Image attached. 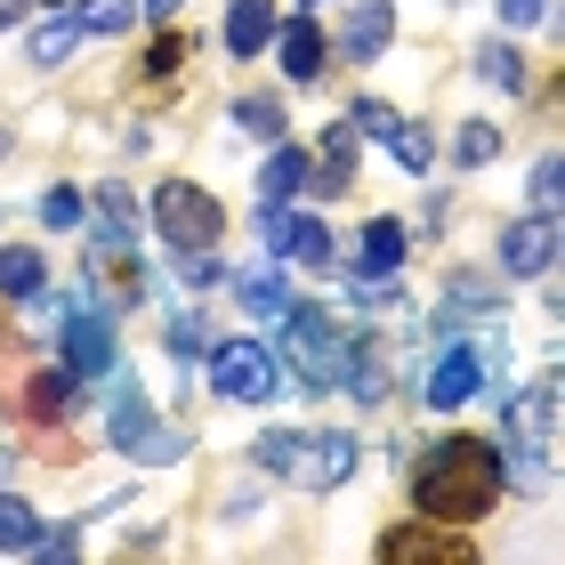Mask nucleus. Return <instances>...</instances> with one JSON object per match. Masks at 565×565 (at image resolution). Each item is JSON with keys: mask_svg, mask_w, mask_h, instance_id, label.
Here are the masks:
<instances>
[{"mask_svg": "<svg viewBox=\"0 0 565 565\" xmlns=\"http://www.w3.org/2000/svg\"><path fill=\"white\" fill-rule=\"evenodd\" d=\"M413 477V509L420 518H445V525H484L509 484V460L493 436H428V445L404 460Z\"/></svg>", "mask_w": 565, "mask_h": 565, "instance_id": "f257e3e1", "label": "nucleus"}, {"mask_svg": "<svg viewBox=\"0 0 565 565\" xmlns=\"http://www.w3.org/2000/svg\"><path fill=\"white\" fill-rule=\"evenodd\" d=\"M250 460L267 477L299 484V493H331V484L355 477V436H340V428H267L250 445Z\"/></svg>", "mask_w": 565, "mask_h": 565, "instance_id": "f03ea898", "label": "nucleus"}, {"mask_svg": "<svg viewBox=\"0 0 565 565\" xmlns=\"http://www.w3.org/2000/svg\"><path fill=\"white\" fill-rule=\"evenodd\" d=\"M348 340H355V331L331 316V307H316V299H291V307H282V364L299 372V388H340Z\"/></svg>", "mask_w": 565, "mask_h": 565, "instance_id": "7ed1b4c3", "label": "nucleus"}, {"mask_svg": "<svg viewBox=\"0 0 565 565\" xmlns=\"http://www.w3.org/2000/svg\"><path fill=\"white\" fill-rule=\"evenodd\" d=\"M153 235L170 250H218V235H226L218 194H202L194 178H162V186H153Z\"/></svg>", "mask_w": 565, "mask_h": 565, "instance_id": "20e7f679", "label": "nucleus"}, {"mask_svg": "<svg viewBox=\"0 0 565 565\" xmlns=\"http://www.w3.org/2000/svg\"><path fill=\"white\" fill-rule=\"evenodd\" d=\"M493 372H501V348L493 340H460V348H445V355H436V372H428V404H436V413H460V404H469V396H484V388H493Z\"/></svg>", "mask_w": 565, "mask_h": 565, "instance_id": "39448f33", "label": "nucleus"}, {"mask_svg": "<svg viewBox=\"0 0 565 565\" xmlns=\"http://www.w3.org/2000/svg\"><path fill=\"white\" fill-rule=\"evenodd\" d=\"M114 445L130 460H146V469H170V460L186 452V436H178L170 420H153L138 404V388H114Z\"/></svg>", "mask_w": 565, "mask_h": 565, "instance_id": "423d86ee", "label": "nucleus"}, {"mask_svg": "<svg viewBox=\"0 0 565 565\" xmlns=\"http://www.w3.org/2000/svg\"><path fill=\"white\" fill-rule=\"evenodd\" d=\"M348 121H355V130H364L372 146H388V153H396V170H413V178L436 162V138L420 130V121H404L396 106H380V97H355Z\"/></svg>", "mask_w": 565, "mask_h": 565, "instance_id": "0eeeda50", "label": "nucleus"}, {"mask_svg": "<svg viewBox=\"0 0 565 565\" xmlns=\"http://www.w3.org/2000/svg\"><path fill=\"white\" fill-rule=\"evenodd\" d=\"M211 380H218V396H235V404H267L275 396V355L259 340H218L211 348Z\"/></svg>", "mask_w": 565, "mask_h": 565, "instance_id": "6e6552de", "label": "nucleus"}, {"mask_svg": "<svg viewBox=\"0 0 565 565\" xmlns=\"http://www.w3.org/2000/svg\"><path fill=\"white\" fill-rule=\"evenodd\" d=\"M380 557H413V565H469L477 557V542H469V533H452L445 518H420V525H388V533H380Z\"/></svg>", "mask_w": 565, "mask_h": 565, "instance_id": "1a4fd4ad", "label": "nucleus"}, {"mask_svg": "<svg viewBox=\"0 0 565 565\" xmlns=\"http://www.w3.org/2000/svg\"><path fill=\"white\" fill-rule=\"evenodd\" d=\"M259 226H267V250H275V259H291V267H331V250H340L323 218H299V211H282V202H267Z\"/></svg>", "mask_w": 565, "mask_h": 565, "instance_id": "9d476101", "label": "nucleus"}, {"mask_svg": "<svg viewBox=\"0 0 565 565\" xmlns=\"http://www.w3.org/2000/svg\"><path fill=\"white\" fill-rule=\"evenodd\" d=\"M65 364L82 380H114V316L106 307H65Z\"/></svg>", "mask_w": 565, "mask_h": 565, "instance_id": "9b49d317", "label": "nucleus"}, {"mask_svg": "<svg viewBox=\"0 0 565 565\" xmlns=\"http://www.w3.org/2000/svg\"><path fill=\"white\" fill-rule=\"evenodd\" d=\"M550 259H557V211H533V218H518V226H501V275H550Z\"/></svg>", "mask_w": 565, "mask_h": 565, "instance_id": "f8f14e48", "label": "nucleus"}, {"mask_svg": "<svg viewBox=\"0 0 565 565\" xmlns=\"http://www.w3.org/2000/svg\"><path fill=\"white\" fill-rule=\"evenodd\" d=\"M355 153H364V130H355V121H331V130H323V153H316V178H307V194H348V186H355Z\"/></svg>", "mask_w": 565, "mask_h": 565, "instance_id": "ddd939ff", "label": "nucleus"}, {"mask_svg": "<svg viewBox=\"0 0 565 565\" xmlns=\"http://www.w3.org/2000/svg\"><path fill=\"white\" fill-rule=\"evenodd\" d=\"M388 41H396V9H388V0H355L340 49H348L355 65H372V57H388Z\"/></svg>", "mask_w": 565, "mask_h": 565, "instance_id": "4468645a", "label": "nucleus"}, {"mask_svg": "<svg viewBox=\"0 0 565 565\" xmlns=\"http://www.w3.org/2000/svg\"><path fill=\"white\" fill-rule=\"evenodd\" d=\"M275 41V0H226V57H259Z\"/></svg>", "mask_w": 565, "mask_h": 565, "instance_id": "2eb2a0df", "label": "nucleus"}, {"mask_svg": "<svg viewBox=\"0 0 565 565\" xmlns=\"http://www.w3.org/2000/svg\"><path fill=\"white\" fill-rule=\"evenodd\" d=\"M275 57H282V82H316V73H323V33L307 17L275 24Z\"/></svg>", "mask_w": 565, "mask_h": 565, "instance_id": "dca6fc26", "label": "nucleus"}, {"mask_svg": "<svg viewBox=\"0 0 565 565\" xmlns=\"http://www.w3.org/2000/svg\"><path fill=\"white\" fill-rule=\"evenodd\" d=\"M307 178H316V162H307L291 138H275L267 170H259V194H267V202H299V194H307Z\"/></svg>", "mask_w": 565, "mask_h": 565, "instance_id": "f3484780", "label": "nucleus"}, {"mask_svg": "<svg viewBox=\"0 0 565 565\" xmlns=\"http://www.w3.org/2000/svg\"><path fill=\"white\" fill-rule=\"evenodd\" d=\"M404 267V218H372L364 226V243H355V275H396Z\"/></svg>", "mask_w": 565, "mask_h": 565, "instance_id": "a211bd4d", "label": "nucleus"}, {"mask_svg": "<svg viewBox=\"0 0 565 565\" xmlns=\"http://www.w3.org/2000/svg\"><path fill=\"white\" fill-rule=\"evenodd\" d=\"M340 388H355V404H380V396H388V355H380L372 340H348V372H340Z\"/></svg>", "mask_w": 565, "mask_h": 565, "instance_id": "6ab92c4d", "label": "nucleus"}, {"mask_svg": "<svg viewBox=\"0 0 565 565\" xmlns=\"http://www.w3.org/2000/svg\"><path fill=\"white\" fill-rule=\"evenodd\" d=\"M73 396H82V372H73V364L65 372H41L33 388H24V413H33V420H65Z\"/></svg>", "mask_w": 565, "mask_h": 565, "instance_id": "aec40b11", "label": "nucleus"}, {"mask_svg": "<svg viewBox=\"0 0 565 565\" xmlns=\"http://www.w3.org/2000/svg\"><path fill=\"white\" fill-rule=\"evenodd\" d=\"M469 316H501V282L452 275V291H445V323H469Z\"/></svg>", "mask_w": 565, "mask_h": 565, "instance_id": "412c9836", "label": "nucleus"}, {"mask_svg": "<svg viewBox=\"0 0 565 565\" xmlns=\"http://www.w3.org/2000/svg\"><path fill=\"white\" fill-rule=\"evenodd\" d=\"M243 307H250V316H267V323H282V307H291L282 267H250V275H243Z\"/></svg>", "mask_w": 565, "mask_h": 565, "instance_id": "4be33fe9", "label": "nucleus"}, {"mask_svg": "<svg viewBox=\"0 0 565 565\" xmlns=\"http://www.w3.org/2000/svg\"><path fill=\"white\" fill-rule=\"evenodd\" d=\"M82 41H89V24H82V17H57V24H41V33H33V49H24V57H33V65H65Z\"/></svg>", "mask_w": 565, "mask_h": 565, "instance_id": "5701e85b", "label": "nucleus"}, {"mask_svg": "<svg viewBox=\"0 0 565 565\" xmlns=\"http://www.w3.org/2000/svg\"><path fill=\"white\" fill-rule=\"evenodd\" d=\"M282 97L275 89H250V97H235V130H250V138H282Z\"/></svg>", "mask_w": 565, "mask_h": 565, "instance_id": "b1692460", "label": "nucleus"}, {"mask_svg": "<svg viewBox=\"0 0 565 565\" xmlns=\"http://www.w3.org/2000/svg\"><path fill=\"white\" fill-rule=\"evenodd\" d=\"M41 282H49L41 250H0V291L9 299H41Z\"/></svg>", "mask_w": 565, "mask_h": 565, "instance_id": "393cba45", "label": "nucleus"}, {"mask_svg": "<svg viewBox=\"0 0 565 565\" xmlns=\"http://www.w3.org/2000/svg\"><path fill=\"white\" fill-rule=\"evenodd\" d=\"M0 550H9V557L41 550V518H33V509H24L17 493H0Z\"/></svg>", "mask_w": 565, "mask_h": 565, "instance_id": "a878e982", "label": "nucleus"}, {"mask_svg": "<svg viewBox=\"0 0 565 565\" xmlns=\"http://www.w3.org/2000/svg\"><path fill=\"white\" fill-rule=\"evenodd\" d=\"M477 73H484L493 89H525V65H518V49H509V41H484V49H477Z\"/></svg>", "mask_w": 565, "mask_h": 565, "instance_id": "bb28decb", "label": "nucleus"}, {"mask_svg": "<svg viewBox=\"0 0 565 565\" xmlns=\"http://www.w3.org/2000/svg\"><path fill=\"white\" fill-rule=\"evenodd\" d=\"M493 153H501V130H493V121H469V130L452 138V162H460V170H484Z\"/></svg>", "mask_w": 565, "mask_h": 565, "instance_id": "cd10ccee", "label": "nucleus"}, {"mask_svg": "<svg viewBox=\"0 0 565 565\" xmlns=\"http://www.w3.org/2000/svg\"><path fill=\"white\" fill-rule=\"evenodd\" d=\"M97 218H106V243H138V202L121 194V186L97 194Z\"/></svg>", "mask_w": 565, "mask_h": 565, "instance_id": "c85d7f7f", "label": "nucleus"}, {"mask_svg": "<svg viewBox=\"0 0 565 565\" xmlns=\"http://www.w3.org/2000/svg\"><path fill=\"white\" fill-rule=\"evenodd\" d=\"M533 211H565V153H550V162H533Z\"/></svg>", "mask_w": 565, "mask_h": 565, "instance_id": "c756f323", "label": "nucleus"}, {"mask_svg": "<svg viewBox=\"0 0 565 565\" xmlns=\"http://www.w3.org/2000/svg\"><path fill=\"white\" fill-rule=\"evenodd\" d=\"M82 218H89V202L73 194V186H49L41 194V226H57V235H65V226H82Z\"/></svg>", "mask_w": 565, "mask_h": 565, "instance_id": "7c9ffc66", "label": "nucleus"}, {"mask_svg": "<svg viewBox=\"0 0 565 565\" xmlns=\"http://www.w3.org/2000/svg\"><path fill=\"white\" fill-rule=\"evenodd\" d=\"M130 0H82V24H89V33H130Z\"/></svg>", "mask_w": 565, "mask_h": 565, "instance_id": "2f4dec72", "label": "nucleus"}, {"mask_svg": "<svg viewBox=\"0 0 565 565\" xmlns=\"http://www.w3.org/2000/svg\"><path fill=\"white\" fill-rule=\"evenodd\" d=\"M170 348H178V355H202V348H211V331H202V316H170Z\"/></svg>", "mask_w": 565, "mask_h": 565, "instance_id": "473e14b6", "label": "nucleus"}, {"mask_svg": "<svg viewBox=\"0 0 565 565\" xmlns=\"http://www.w3.org/2000/svg\"><path fill=\"white\" fill-rule=\"evenodd\" d=\"M501 17L525 33V24H542V17H550V0H501Z\"/></svg>", "mask_w": 565, "mask_h": 565, "instance_id": "72a5a7b5", "label": "nucleus"}, {"mask_svg": "<svg viewBox=\"0 0 565 565\" xmlns=\"http://www.w3.org/2000/svg\"><path fill=\"white\" fill-rule=\"evenodd\" d=\"M178 57H186V33H162V41H153V57H146V65H153V73H170Z\"/></svg>", "mask_w": 565, "mask_h": 565, "instance_id": "f704fd0d", "label": "nucleus"}, {"mask_svg": "<svg viewBox=\"0 0 565 565\" xmlns=\"http://www.w3.org/2000/svg\"><path fill=\"white\" fill-rule=\"evenodd\" d=\"M73 550H82V533H73V525H57V533H41V557H73Z\"/></svg>", "mask_w": 565, "mask_h": 565, "instance_id": "c9c22d12", "label": "nucleus"}, {"mask_svg": "<svg viewBox=\"0 0 565 565\" xmlns=\"http://www.w3.org/2000/svg\"><path fill=\"white\" fill-rule=\"evenodd\" d=\"M146 9H153V17H170V9H178V0H146Z\"/></svg>", "mask_w": 565, "mask_h": 565, "instance_id": "e433bc0d", "label": "nucleus"}, {"mask_svg": "<svg viewBox=\"0 0 565 565\" xmlns=\"http://www.w3.org/2000/svg\"><path fill=\"white\" fill-rule=\"evenodd\" d=\"M0 153H9V130H0Z\"/></svg>", "mask_w": 565, "mask_h": 565, "instance_id": "4c0bfd02", "label": "nucleus"}, {"mask_svg": "<svg viewBox=\"0 0 565 565\" xmlns=\"http://www.w3.org/2000/svg\"><path fill=\"white\" fill-rule=\"evenodd\" d=\"M307 9H316V0H307Z\"/></svg>", "mask_w": 565, "mask_h": 565, "instance_id": "58836bf2", "label": "nucleus"}, {"mask_svg": "<svg viewBox=\"0 0 565 565\" xmlns=\"http://www.w3.org/2000/svg\"><path fill=\"white\" fill-rule=\"evenodd\" d=\"M49 9H57V0H49Z\"/></svg>", "mask_w": 565, "mask_h": 565, "instance_id": "ea45409f", "label": "nucleus"}, {"mask_svg": "<svg viewBox=\"0 0 565 565\" xmlns=\"http://www.w3.org/2000/svg\"><path fill=\"white\" fill-rule=\"evenodd\" d=\"M557 380H565V372H557Z\"/></svg>", "mask_w": 565, "mask_h": 565, "instance_id": "a19ab883", "label": "nucleus"}]
</instances>
